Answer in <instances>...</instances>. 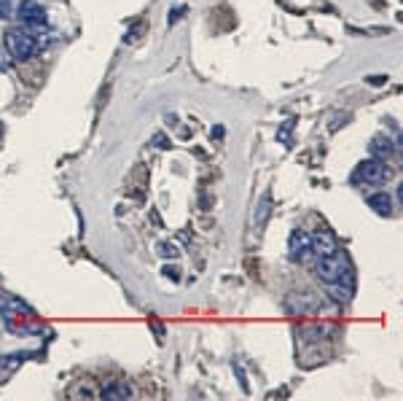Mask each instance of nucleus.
Returning <instances> with one entry per match:
<instances>
[{
  "mask_svg": "<svg viewBox=\"0 0 403 401\" xmlns=\"http://www.w3.org/2000/svg\"><path fill=\"white\" fill-rule=\"evenodd\" d=\"M6 68V57H3V51H0V70Z\"/></svg>",
  "mask_w": 403,
  "mask_h": 401,
  "instance_id": "obj_17",
  "label": "nucleus"
},
{
  "mask_svg": "<svg viewBox=\"0 0 403 401\" xmlns=\"http://www.w3.org/2000/svg\"><path fill=\"white\" fill-rule=\"evenodd\" d=\"M3 302H6V296H0V310H3Z\"/></svg>",
  "mask_w": 403,
  "mask_h": 401,
  "instance_id": "obj_18",
  "label": "nucleus"
},
{
  "mask_svg": "<svg viewBox=\"0 0 403 401\" xmlns=\"http://www.w3.org/2000/svg\"><path fill=\"white\" fill-rule=\"evenodd\" d=\"M336 237L331 234V231H314L312 234V253H314V262L317 259H323V256H328L336 250Z\"/></svg>",
  "mask_w": 403,
  "mask_h": 401,
  "instance_id": "obj_6",
  "label": "nucleus"
},
{
  "mask_svg": "<svg viewBox=\"0 0 403 401\" xmlns=\"http://www.w3.org/2000/svg\"><path fill=\"white\" fill-rule=\"evenodd\" d=\"M293 127H296V122H293V119H288V127L283 124V129L277 132V140L285 143V146H290V143H293Z\"/></svg>",
  "mask_w": 403,
  "mask_h": 401,
  "instance_id": "obj_9",
  "label": "nucleus"
},
{
  "mask_svg": "<svg viewBox=\"0 0 403 401\" xmlns=\"http://www.w3.org/2000/svg\"><path fill=\"white\" fill-rule=\"evenodd\" d=\"M369 151H371V159H379V162H385L390 154H392V143L388 138H382V135H376V138L369 143Z\"/></svg>",
  "mask_w": 403,
  "mask_h": 401,
  "instance_id": "obj_8",
  "label": "nucleus"
},
{
  "mask_svg": "<svg viewBox=\"0 0 403 401\" xmlns=\"http://www.w3.org/2000/svg\"><path fill=\"white\" fill-rule=\"evenodd\" d=\"M212 138H224V127H215V129H212Z\"/></svg>",
  "mask_w": 403,
  "mask_h": 401,
  "instance_id": "obj_16",
  "label": "nucleus"
},
{
  "mask_svg": "<svg viewBox=\"0 0 403 401\" xmlns=\"http://www.w3.org/2000/svg\"><path fill=\"white\" fill-rule=\"evenodd\" d=\"M14 16L19 19V27H25V30H44L46 27V8L35 0H22L16 6Z\"/></svg>",
  "mask_w": 403,
  "mask_h": 401,
  "instance_id": "obj_4",
  "label": "nucleus"
},
{
  "mask_svg": "<svg viewBox=\"0 0 403 401\" xmlns=\"http://www.w3.org/2000/svg\"><path fill=\"white\" fill-rule=\"evenodd\" d=\"M388 165L379 162V159H369V162H360L358 170L352 172V184L355 186H379L382 181H388Z\"/></svg>",
  "mask_w": 403,
  "mask_h": 401,
  "instance_id": "obj_3",
  "label": "nucleus"
},
{
  "mask_svg": "<svg viewBox=\"0 0 403 401\" xmlns=\"http://www.w3.org/2000/svg\"><path fill=\"white\" fill-rule=\"evenodd\" d=\"M129 393L124 390V388H116V386H108L103 388V399H127Z\"/></svg>",
  "mask_w": 403,
  "mask_h": 401,
  "instance_id": "obj_11",
  "label": "nucleus"
},
{
  "mask_svg": "<svg viewBox=\"0 0 403 401\" xmlns=\"http://www.w3.org/2000/svg\"><path fill=\"white\" fill-rule=\"evenodd\" d=\"M153 146H159V148H169V143H167V138L159 132V135H153Z\"/></svg>",
  "mask_w": 403,
  "mask_h": 401,
  "instance_id": "obj_15",
  "label": "nucleus"
},
{
  "mask_svg": "<svg viewBox=\"0 0 403 401\" xmlns=\"http://www.w3.org/2000/svg\"><path fill=\"white\" fill-rule=\"evenodd\" d=\"M369 208L376 210L379 216H392V197L385 194V191H379V194H371L369 197Z\"/></svg>",
  "mask_w": 403,
  "mask_h": 401,
  "instance_id": "obj_7",
  "label": "nucleus"
},
{
  "mask_svg": "<svg viewBox=\"0 0 403 401\" xmlns=\"http://www.w3.org/2000/svg\"><path fill=\"white\" fill-rule=\"evenodd\" d=\"M156 253L165 256V259H175L180 250H178V246H172V243H159V246H156Z\"/></svg>",
  "mask_w": 403,
  "mask_h": 401,
  "instance_id": "obj_10",
  "label": "nucleus"
},
{
  "mask_svg": "<svg viewBox=\"0 0 403 401\" xmlns=\"http://www.w3.org/2000/svg\"><path fill=\"white\" fill-rule=\"evenodd\" d=\"M11 3H14V0H0V19H11V16H14Z\"/></svg>",
  "mask_w": 403,
  "mask_h": 401,
  "instance_id": "obj_13",
  "label": "nucleus"
},
{
  "mask_svg": "<svg viewBox=\"0 0 403 401\" xmlns=\"http://www.w3.org/2000/svg\"><path fill=\"white\" fill-rule=\"evenodd\" d=\"M269 210H271V200L267 197V200H261V205H258V216H255V224H258V227L269 218Z\"/></svg>",
  "mask_w": 403,
  "mask_h": 401,
  "instance_id": "obj_12",
  "label": "nucleus"
},
{
  "mask_svg": "<svg viewBox=\"0 0 403 401\" xmlns=\"http://www.w3.org/2000/svg\"><path fill=\"white\" fill-rule=\"evenodd\" d=\"M162 272H165L169 280H180V269H175V267H165Z\"/></svg>",
  "mask_w": 403,
  "mask_h": 401,
  "instance_id": "obj_14",
  "label": "nucleus"
},
{
  "mask_svg": "<svg viewBox=\"0 0 403 401\" xmlns=\"http://www.w3.org/2000/svg\"><path fill=\"white\" fill-rule=\"evenodd\" d=\"M0 132H3V127H0Z\"/></svg>",
  "mask_w": 403,
  "mask_h": 401,
  "instance_id": "obj_19",
  "label": "nucleus"
},
{
  "mask_svg": "<svg viewBox=\"0 0 403 401\" xmlns=\"http://www.w3.org/2000/svg\"><path fill=\"white\" fill-rule=\"evenodd\" d=\"M317 278L323 280V283H336V280H342L344 275H350L352 272V264H350V256H347V250L342 248H336L333 253L328 256H323V259H317Z\"/></svg>",
  "mask_w": 403,
  "mask_h": 401,
  "instance_id": "obj_2",
  "label": "nucleus"
},
{
  "mask_svg": "<svg viewBox=\"0 0 403 401\" xmlns=\"http://www.w3.org/2000/svg\"><path fill=\"white\" fill-rule=\"evenodd\" d=\"M6 51H8V57L16 62H27L32 60L35 54H38V35H32V30H25V27H11V30H6Z\"/></svg>",
  "mask_w": 403,
  "mask_h": 401,
  "instance_id": "obj_1",
  "label": "nucleus"
},
{
  "mask_svg": "<svg viewBox=\"0 0 403 401\" xmlns=\"http://www.w3.org/2000/svg\"><path fill=\"white\" fill-rule=\"evenodd\" d=\"M288 256L293 262L299 264H309L314 262V253H312V234L307 229H296L290 234V243H288Z\"/></svg>",
  "mask_w": 403,
  "mask_h": 401,
  "instance_id": "obj_5",
  "label": "nucleus"
}]
</instances>
